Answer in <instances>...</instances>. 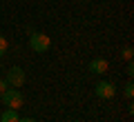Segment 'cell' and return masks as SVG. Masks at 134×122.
<instances>
[{
    "label": "cell",
    "mask_w": 134,
    "mask_h": 122,
    "mask_svg": "<svg viewBox=\"0 0 134 122\" xmlns=\"http://www.w3.org/2000/svg\"><path fill=\"white\" fill-rule=\"evenodd\" d=\"M29 47L36 53H45L52 47V40H49V36H45L40 31H29Z\"/></svg>",
    "instance_id": "6da1fadb"
},
{
    "label": "cell",
    "mask_w": 134,
    "mask_h": 122,
    "mask_svg": "<svg viewBox=\"0 0 134 122\" xmlns=\"http://www.w3.org/2000/svg\"><path fill=\"white\" fill-rule=\"evenodd\" d=\"M0 102L5 104L7 109H16V111H18V109L23 107L25 98H23V93H20L18 89H14V87H9L7 91H2V98H0Z\"/></svg>",
    "instance_id": "7a4b0ae2"
},
{
    "label": "cell",
    "mask_w": 134,
    "mask_h": 122,
    "mask_svg": "<svg viewBox=\"0 0 134 122\" xmlns=\"http://www.w3.org/2000/svg\"><path fill=\"white\" fill-rule=\"evenodd\" d=\"M94 93H96V98H100V100H112L116 95V85L110 82V80H100L98 85L94 87Z\"/></svg>",
    "instance_id": "3957f363"
},
{
    "label": "cell",
    "mask_w": 134,
    "mask_h": 122,
    "mask_svg": "<svg viewBox=\"0 0 134 122\" xmlns=\"http://www.w3.org/2000/svg\"><path fill=\"white\" fill-rule=\"evenodd\" d=\"M5 80L9 82V87H14V89H20V87L25 85V71L20 69V67H11L9 71H7V75H5Z\"/></svg>",
    "instance_id": "277c9868"
},
{
    "label": "cell",
    "mask_w": 134,
    "mask_h": 122,
    "mask_svg": "<svg viewBox=\"0 0 134 122\" xmlns=\"http://www.w3.org/2000/svg\"><path fill=\"white\" fill-rule=\"evenodd\" d=\"M87 71L94 75H103L107 71V60H103V58H94V60L87 65Z\"/></svg>",
    "instance_id": "5b68a950"
},
{
    "label": "cell",
    "mask_w": 134,
    "mask_h": 122,
    "mask_svg": "<svg viewBox=\"0 0 134 122\" xmlns=\"http://www.w3.org/2000/svg\"><path fill=\"white\" fill-rule=\"evenodd\" d=\"M20 115L16 109H5V111L0 113V122H18Z\"/></svg>",
    "instance_id": "8992f818"
},
{
    "label": "cell",
    "mask_w": 134,
    "mask_h": 122,
    "mask_svg": "<svg viewBox=\"0 0 134 122\" xmlns=\"http://www.w3.org/2000/svg\"><path fill=\"white\" fill-rule=\"evenodd\" d=\"M123 93H125V98H132V95H134V85H132V82H127V85L123 87Z\"/></svg>",
    "instance_id": "52a82bcc"
},
{
    "label": "cell",
    "mask_w": 134,
    "mask_h": 122,
    "mask_svg": "<svg viewBox=\"0 0 134 122\" xmlns=\"http://www.w3.org/2000/svg\"><path fill=\"white\" fill-rule=\"evenodd\" d=\"M121 56H123V58H125V60H127V62H130V60H132V56H134V51H132V47H125V49H123V51H121Z\"/></svg>",
    "instance_id": "ba28073f"
},
{
    "label": "cell",
    "mask_w": 134,
    "mask_h": 122,
    "mask_svg": "<svg viewBox=\"0 0 134 122\" xmlns=\"http://www.w3.org/2000/svg\"><path fill=\"white\" fill-rule=\"evenodd\" d=\"M7 53V38L5 36H0V58Z\"/></svg>",
    "instance_id": "9c48e42d"
},
{
    "label": "cell",
    "mask_w": 134,
    "mask_h": 122,
    "mask_svg": "<svg viewBox=\"0 0 134 122\" xmlns=\"http://www.w3.org/2000/svg\"><path fill=\"white\" fill-rule=\"evenodd\" d=\"M9 89V82H7L5 78H0V93H2V91H7Z\"/></svg>",
    "instance_id": "30bf717a"
},
{
    "label": "cell",
    "mask_w": 134,
    "mask_h": 122,
    "mask_svg": "<svg viewBox=\"0 0 134 122\" xmlns=\"http://www.w3.org/2000/svg\"><path fill=\"white\" fill-rule=\"evenodd\" d=\"M125 73H127V75H134V65H132V60H130V65H127V69H125Z\"/></svg>",
    "instance_id": "8fae6325"
},
{
    "label": "cell",
    "mask_w": 134,
    "mask_h": 122,
    "mask_svg": "<svg viewBox=\"0 0 134 122\" xmlns=\"http://www.w3.org/2000/svg\"><path fill=\"white\" fill-rule=\"evenodd\" d=\"M18 122H36V120H34V118H20Z\"/></svg>",
    "instance_id": "7c38bea8"
},
{
    "label": "cell",
    "mask_w": 134,
    "mask_h": 122,
    "mask_svg": "<svg viewBox=\"0 0 134 122\" xmlns=\"http://www.w3.org/2000/svg\"><path fill=\"white\" fill-rule=\"evenodd\" d=\"M0 98H2V93H0Z\"/></svg>",
    "instance_id": "4fadbf2b"
}]
</instances>
